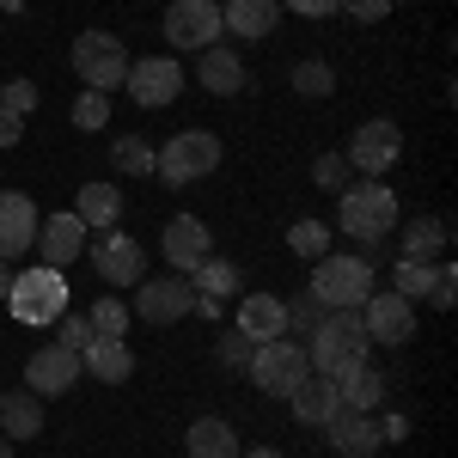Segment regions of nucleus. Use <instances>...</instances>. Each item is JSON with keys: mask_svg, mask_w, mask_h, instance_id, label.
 <instances>
[{"mask_svg": "<svg viewBox=\"0 0 458 458\" xmlns=\"http://www.w3.org/2000/svg\"><path fill=\"white\" fill-rule=\"evenodd\" d=\"M287 410L300 416L306 428H324L336 410H343V397H336V379H324V373H306L300 386L287 391Z\"/></svg>", "mask_w": 458, "mask_h": 458, "instance_id": "nucleus-20", "label": "nucleus"}, {"mask_svg": "<svg viewBox=\"0 0 458 458\" xmlns=\"http://www.w3.org/2000/svg\"><path fill=\"white\" fill-rule=\"evenodd\" d=\"M0 293H6V269H0Z\"/></svg>", "mask_w": 458, "mask_h": 458, "instance_id": "nucleus-49", "label": "nucleus"}, {"mask_svg": "<svg viewBox=\"0 0 458 458\" xmlns=\"http://www.w3.org/2000/svg\"><path fill=\"white\" fill-rule=\"evenodd\" d=\"M202 86H208L214 98H233V92H245V62H239V55H233V49H220V43H214V49H202Z\"/></svg>", "mask_w": 458, "mask_h": 458, "instance_id": "nucleus-27", "label": "nucleus"}, {"mask_svg": "<svg viewBox=\"0 0 458 458\" xmlns=\"http://www.w3.org/2000/svg\"><path fill=\"white\" fill-rule=\"evenodd\" d=\"M92 336H98V330H92V318H86V312H62V318H55V343H62V349L86 354V349H92Z\"/></svg>", "mask_w": 458, "mask_h": 458, "instance_id": "nucleus-34", "label": "nucleus"}, {"mask_svg": "<svg viewBox=\"0 0 458 458\" xmlns=\"http://www.w3.org/2000/svg\"><path fill=\"white\" fill-rule=\"evenodd\" d=\"M6 312L19 318V324H55V318L68 312V276L62 269H49V263H31V269H19V276H6Z\"/></svg>", "mask_w": 458, "mask_h": 458, "instance_id": "nucleus-3", "label": "nucleus"}, {"mask_svg": "<svg viewBox=\"0 0 458 458\" xmlns=\"http://www.w3.org/2000/svg\"><path fill=\"white\" fill-rule=\"evenodd\" d=\"M196 318H208V324H220V300H214V293H196Z\"/></svg>", "mask_w": 458, "mask_h": 458, "instance_id": "nucleus-45", "label": "nucleus"}, {"mask_svg": "<svg viewBox=\"0 0 458 458\" xmlns=\"http://www.w3.org/2000/svg\"><path fill=\"white\" fill-rule=\"evenodd\" d=\"M0 458H13V440H6V434H0Z\"/></svg>", "mask_w": 458, "mask_h": 458, "instance_id": "nucleus-48", "label": "nucleus"}, {"mask_svg": "<svg viewBox=\"0 0 458 458\" xmlns=\"http://www.w3.org/2000/svg\"><path fill=\"white\" fill-rule=\"evenodd\" d=\"M110 159H116V172H129V177H153V147L141 135H123L110 147Z\"/></svg>", "mask_w": 458, "mask_h": 458, "instance_id": "nucleus-33", "label": "nucleus"}, {"mask_svg": "<svg viewBox=\"0 0 458 458\" xmlns=\"http://www.w3.org/2000/svg\"><path fill=\"white\" fill-rule=\"evenodd\" d=\"M434 276H440V263H410V257H397V269H391V293H403V300L416 306V300H428Z\"/></svg>", "mask_w": 458, "mask_h": 458, "instance_id": "nucleus-29", "label": "nucleus"}, {"mask_svg": "<svg viewBox=\"0 0 458 458\" xmlns=\"http://www.w3.org/2000/svg\"><path fill=\"white\" fill-rule=\"evenodd\" d=\"M233 330H245L250 343H276V336L287 330L282 293H245V300H239V318H233Z\"/></svg>", "mask_w": 458, "mask_h": 458, "instance_id": "nucleus-19", "label": "nucleus"}, {"mask_svg": "<svg viewBox=\"0 0 458 458\" xmlns=\"http://www.w3.org/2000/svg\"><path fill=\"white\" fill-rule=\"evenodd\" d=\"M73 123H80V129H105L110 123V92H80V98H73Z\"/></svg>", "mask_w": 458, "mask_h": 458, "instance_id": "nucleus-38", "label": "nucleus"}, {"mask_svg": "<svg viewBox=\"0 0 458 458\" xmlns=\"http://www.w3.org/2000/svg\"><path fill=\"white\" fill-rule=\"evenodd\" d=\"M446 239H453V233H446L440 214H416V220L403 226V257H410V263H434V257L446 250Z\"/></svg>", "mask_w": 458, "mask_h": 458, "instance_id": "nucleus-28", "label": "nucleus"}, {"mask_svg": "<svg viewBox=\"0 0 458 458\" xmlns=\"http://www.w3.org/2000/svg\"><path fill=\"white\" fill-rule=\"evenodd\" d=\"M379 434H386V440H403V434H410V422H403V416H386V422H379Z\"/></svg>", "mask_w": 458, "mask_h": 458, "instance_id": "nucleus-46", "label": "nucleus"}, {"mask_svg": "<svg viewBox=\"0 0 458 458\" xmlns=\"http://www.w3.org/2000/svg\"><path fill=\"white\" fill-rule=\"evenodd\" d=\"M250 349H257V343H250L245 330H220V343H214V360H220V367H250Z\"/></svg>", "mask_w": 458, "mask_h": 458, "instance_id": "nucleus-39", "label": "nucleus"}, {"mask_svg": "<svg viewBox=\"0 0 458 458\" xmlns=\"http://www.w3.org/2000/svg\"><path fill=\"white\" fill-rule=\"evenodd\" d=\"M287 13H300V19H330L336 0H287Z\"/></svg>", "mask_w": 458, "mask_h": 458, "instance_id": "nucleus-43", "label": "nucleus"}, {"mask_svg": "<svg viewBox=\"0 0 458 458\" xmlns=\"http://www.w3.org/2000/svg\"><path fill=\"white\" fill-rule=\"evenodd\" d=\"M0 13H6V0H0Z\"/></svg>", "mask_w": 458, "mask_h": 458, "instance_id": "nucleus-50", "label": "nucleus"}, {"mask_svg": "<svg viewBox=\"0 0 458 458\" xmlns=\"http://www.w3.org/2000/svg\"><path fill=\"white\" fill-rule=\"evenodd\" d=\"M183 453L190 458H239V428L226 422V416H196V422L183 428Z\"/></svg>", "mask_w": 458, "mask_h": 458, "instance_id": "nucleus-21", "label": "nucleus"}, {"mask_svg": "<svg viewBox=\"0 0 458 458\" xmlns=\"http://www.w3.org/2000/svg\"><path fill=\"white\" fill-rule=\"evenodd\" d=\"M336 226L349 233L354 245H386L391 233H397V196H391L379 177H367V183H349L343 190V208H336Z\"/></svg>", "mask_w": 458, "mask_h": 458, "instance_id": "nucleus-4", "label": "nucleus"}, {"mask_svg": "<svg viewBox=\"0 0 458 458\" xmlns=\"http://www.w3.org/2000/svg\"><path fill=\"white\" fill-rule=\"evenodd\" d=\"M282 306H287V330H306V336H312L318 318H324V306H318L312 293H293V300H282Z\"/></svg>", "mask_w": 458, "mask_h": 458, "instance_id": "nucleus-40", "label": "nucleus"}, {"mask_svg": "<svg viewBox=\"0 0 458 458\" xmlns=\"http://www.w3.org/2000/svg\"><path fill=\"white\" fill-rule=\"evenodd\" d=\"M86 318H92V330H98V336H129V306H123L116 293H105Z\"/></svg>", "mask_w": 458, "mask_h": 458, "instance_id": "nucleus-35", "label": "nucleus"}, {"mask_svg": "<svg viewBox=\"0 0 458 458\" xmlns=\"http://www.w3.org/2000/svg\"><path fill=\"white\" fill-rule=\"evenodd\" d=\"M287 245H293V257L318 263V257L330 250V233H324V220H293V226H287Z\"/></svg>", "mask_w": 458, "mask_h": 458, "instance_id": "nucleus-32", "label": "nucleus"}, {"mask_svg": "<svg viewBox=\"0 0 458 458\" xmlns=\"http://www.w3.org/2000/svg\"><path fill=\"white\" fill-rule=\"evenodd\" d=\"M19 135H25V123H19V116H6V110H0V147H19Z\"/></svg>", "mask_w": 458, "mask_h": 458, "instance_id": "nucleus-44", "label": "nucleus"}, {"mask_svg": "<svg viewBox=\"0 0 458 458\" xmlns=\"http://www.w3.org/2000/svg\"><path fill=\"white\" fill-rule=\"evenodd\" d=\"M0 110L25 123V116L37 110V86H31V80H6V86H0Z\"/></svg>", "mask_w": 458, "mask_h": 458, "instance_id": "nucleus-37", "label": "nucleus"}, {"mask_svg": "<svg viewBox=\"0 0 458 458\" xmlns=\"http://www.w3.org/2000/svg\"><path fill=\"white\" fill-rule=\"evenodd\" d=\"M196 312V282L190 276H165V282H135V318L141 324H177Z\"/></svg>", "mask_w": 458, "mask_h": 458, "instance_id": "nucleus-10", "label": "nucleus"}, {"mask_svg": "<svg viewBox=\"0 0 458 458\" xmlns=\"http://www.w3.org/2000/svg\"><path fill=\"white\" fill-rule=\"evenodd\" d=\"M37 202L25 190H0V263H13V257H25L37 245Z\"/></svg>", "mask_w": 458, "mask_h": 458, "instance_id": "nucleus-16", "label": "nucleus"}, {"mask_svg": "<svg viewBox=\"0 0 458 458\" xmlns=\"http://www.w3.org/2000/svg\"><path fill=\"white\" fill-rule=\"evenodd\" d=\"M92 269L105 276L110 287H129V282H147V250L129 239V233H98V245H92Z\"/></svg>", "mask_w": 458, "mask_h": 458, "instance_id": "nucleus-15", "label": "nucleus"}, {"mask_svg": "<svg viewBox=\"0 0 458 458\" xmlns=\"http://www.w3.org/2000/svg\"><path fill=\"white\" fill-rule=\"evenodd\" d=\"M190 282H196V293L226 300V293H239V269H233V263H220V257H208V263H196V269H190Z\"/></svg>", "mask_w": 458, "mask_h": 458, "instance_id": "nucleus-31", "label": "nucleus"}, {"mask_svg": "<svg viewBox=\"0 0 458 458\" xmlns=\"http://www.w3.org/2000/svg\"><path fill=\"white\" fill-rule=\"evenodd\" d=\"M73 214H80L86 233H110V226L123 220V190H116V183H80Z\"/></svg>", "mask_w": 458, "mask_h": 458, "instance_id": "nucleus-23", "label": "nucleus"}, {"mask_svg": "<svg viewBox=\"0 0 458 458\" xmlns=\"http://www.w3.org/2000/svg\"><path fill=\"white\" fill-rule=\"evenodd\" d=\"M373 282H379V269L367 263V257H336V250H324L312 263V282H306V293H312L324 312H360L367 306V293H373Z\"/></svg>", "mask_w": 458, "mask_h": 458, "instance_id": "nucleus-1", "label": "nucleus"}, {"mask_svg": "<svg viewBox=\"0 0 458 458\" xmlns=\"http://www.w3.org/2000/svg\"><path fill=\"white\" fill-rule=\"evenodd\" d=\"M80 367L92 379H105V386H123L135 373V349H129V336H92V349L80 354Z\"/></svg>", "mask_w": 458, "mask_h": 458, "instance_id": "nucleus-22", "label": "nucleus"}, {"mask_svg": "<svg viewBox=\"0 0 458 458\" xmlns=\"http://www.w3.org/2000/svg\"><path fill=\"white\" fill-rule=\"evenodd\" d=\"M453 282H458L453 263H440V276H434V287H428V306H434V312H453V300H458Z\"/></svg>", "mask_w": 458, "mask_h": 458, "instance_id": "nucleus-41", "label": "nucleus"}, {"mask_svg": "<svg viewBox=\"0 0 458 458\" xmlns=\"http://www.w3.org/2000/svg\"><path fill=\"white\" fill-rule=\"evenodd\" d=\"M239 458H287V453H276V446H250V453H239Z\"/></svg>", "mask_w": 458, "mask_h": 458, "instance_id": "nucleus-47", "label": "nucleus"}, {"mask_svg": "<svg viewBox=\"0 0 458 458\" xmlns=\"http://www.w3.org/2000/svg\"><path fill=\"white\" fill-rule=\"evenodd\" d=\"M312 183H318V190H336V196H343V190H349V159H343V153H318Z\"/></svg>", "mask_w": 458, "mask_h": 458, "instance_id": "nucleus-36", "label": "nucleus"}, {"mask_svg": "<svg viewBox=\"0 0 458 458\" xmlns=\"http://www.w3.org/2000/svg\"><path fill=\"white\" fill-rule=\"evenodd\" d=\"M245 373H250V386L263 391V397H287V391L312 373V360H306V343L276 336V343H257V349H250V367H245Z\"/></svg>", "mask_w": 458, "mask_h": 458, "instance_id": "nucleus-7", "label": "nucleus"}, {"mask_svg": "<svg viewBox=\"0 0 458 458\" xmlns=\"http://www.w3.org/2000/svg\"><path fill=\"white\" fill-rule=\"evenodd\" d=\"M226 31L220 25V0H172L165 6V43L172 49H214V37Z\"/></svg>", "mask_w": 458, "mask_h": 458, "instance_id": "nucleus-9", "label": "nucleus"}, {"mask_svg": "<svg viewBox=\"0 0 458 458\" xmlns=\"http://www.w3.org/2000/svg\"><path fill=\"white\" fill-rule=\"evenodd\" d=\"M367 354H373V343H367L360 312H324V318H318V330H312V343H306V360H312V373H324V379L354 373Z\"/></svg>", "mask_w": 458, "mask_h": 458, "instance_id": "nucleus-2", "label": "nucleus"}, {"mask_svg": "<svg viewBox=\"0 0 458 458\" xmlns=\"http://www.w3.org/2000/svg\"><path fill=\"white\" fill-rule=\"evenodd\" d=\"M86 245V226H80V214H49V220H37V263H49V269H68L73 257Z\"/></svg>", "mask_w": 458, "mask_h": 458, "instance_id": "nucleus-18", "label": "nucleus"}, {"mask_svg": "<svg viewBox=\"0 0 458 458\" xmlns=\"http://www.w3.org/2000/svg\"><path fill=\"white\" fill-rule=\"evenodd\" d=\"M80 373H86V367H80L73 349L43 343V349H31V360H25V391H31V397H62V391H73Z\"/></svg>", "mask_w": 458, "mask_h": 458, "instance_id": "nucleus-12", "label": "nucleus"}, {"mask_svg": "<svg viewBox=\"0 0 458 458\" xmlns=\"http://www.w3.org/2000/svg\"><path fill=\"white\" fill-rule=\"evenodd\" d=\"M324 440H330V453L336 458H373L386 446V434L373 416H360V410H336L330 422H324Z\"/></svg>", "mask_w": 458, "mask_h": 458, "instance_id": "nucleus-17", "label": "nucleus"}, {"mask_svg": "<svg viewBox=\"0 0 458 458\" xmlns=\"http://www.w3.org/2000/svg\"><path fill=\"white\" fill-rule=\"evenodd\" d=\"M0 428H6V440H37L43 434V397L31 391H0Z\"/></svg>", "mask_w": 458, "mask_h": 458, "instance_id": "nucleus-24", "label": "nucleus"}, {"mask_svg": "<svg viewBox=\"0 0 458 458\" xmlns=\"http://www.w3.org/2000/svg\"><path fill=\"white\" fill-rule=\"evenodd\" d=\"M129 98L147 110H159V105H172L177 92H183V68H177V55H147V62H129Z\"/></svg>", "mask_w": 458, "mask_h": 458, "instance_id": "nucleus-13", "label": "nucleus"}, {"mask_svg": "<svg viewBox=\"0 0 458 458\" xmlns=\"http://www.w3.org/2000/svg\"><path fill=\"white\" fill-rule=\"evenodd\" d=\"M293 92H300V98H330V92H336V73H330V62H318V55L293 62Z\"/></svg>", "mask_w": 458, "mask_h": 458, "instance_id": "nucleus-30", "label": "nucleus"}, {"mask_svg": "<svg viewBox=\"0 0 458 458\" xmlns=\"http://www.w3.org/2000/svg\"><path fill=\"white\" fill-rule=\"evenodd\" d=\"M73 68H80L86 92H116L129 80V49H123V37H110V31H80L73 37Z\"/></svg>", "mask_w": 458, "mask_h": 458, "instance_id": "nucleus-6", "label": "nucleus"}, {"mask_svg": "<svg viewBox=\"0 0 458 458\" xmlns=\"http://www.w3.org/2000/svg\"><path fill=\"white\" fill-rule=\"evenodd\" d=\"M336 13H349V19H360V25H373V19H386L391 0H336Z\"/></svg>", "mask_w": 458, "mask_h": 458, "instance_id": "nucleus-42", "label": "nucleus"}, {"mask_svg": "<svg viewBox=\"0 0 458 458\" xmlns=\"http://www.w3.org/2000/svg\"><path fill=\"white\" fill-rule=\"evenodd\" d=\"M360 324H367V343H386V349H403L410 336H416V306L403 300V293H367V306H360Z\"/></svg>", "mask_w": 458, "mask_h": 458, "instance_id": "nucleus-11", "label": "nucleus"}, {"mask_svg": "<svg viewBox=\"0 0 458 458\" xmlns=\"http://www.w3.org/2000/svg\"><path fill=\"white\" fill-rule=\"evenodd\" d=\"M220 25L233 37H276V0H226L220 6Z\"/></svg>", "mask_w": 458, "mask_h": 458, "instance_id": "nucleus-25", "label": "nucleus"}, {"mask_svg": "<svg viewBox=\"0 0 458 458\" xmlns=\"http://www.w3.org/2000/svg\"><path fill=\"white\" fill-rule=\"evenodd\" d=\"M397 153H403V129L391 123V116H373V123H360L349 135V172H360V177H386L391 165H397Z\"/></svg>", "mask_w": 458, "mask_h": 458, "instance_id": "nucleus-8", "label": "nucleus"}, {"mask_svg": "<svg viewBox=\"0 0 458 458\" xmlns=\"http://www.w3.org/2000/svg\"><path fill=\"white\" fill-rule=\"evenodd\" d=\"M220 165V135L214 129H183L172 141L153 153V177H165V183H196V177H208Z\"/></svg>", "mask_w": 458, "mask_h": 458, "instance_id": "nucleus-5", "label": "nucleus"}, {"mask_svg": "<svg viewBox=\"0 0 458 458\" xmlns=\"http://www.w3.org/2000/svg\"><path fill=\"white\" fill-rule=\"evenodd\" d=\"M336 397H343V410H360V416H373L379 403H386V373H373L367 360L336 379Z\"/></svg>", "mask_w": 458, "mask_h": 458, "instance_id": "nucleus-26", "label": "nucleus"}, {"mask_svg": "<svg viewBox=\"0 0 458 458\" xmlns=\"http://www.w3.org/2000/svg\"><path fill=\"white\" fill-rule=\"evenodd\" d=\"M159 250H165L172 276H190L196 263L214 257V233L196 220V214H177V220H165V233H159Z\"/></svg>", "mask_w": 458, "mask_h": 458, "instance_id": "nucleus-14", "label": "nucleus"}]
</instances>
